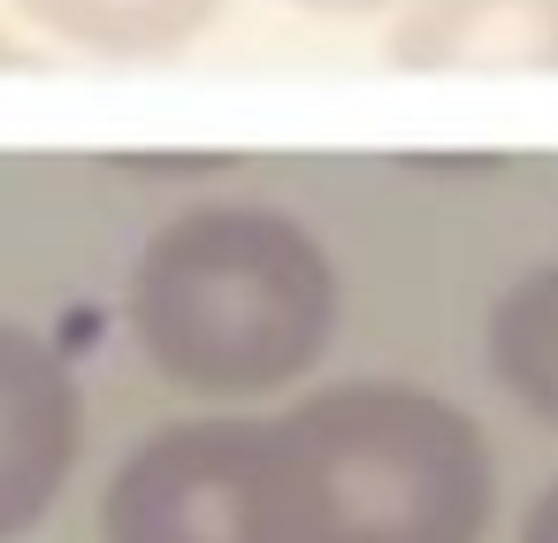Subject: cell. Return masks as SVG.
I'll list each match as a JSON object with an SVG mask.
<instances>
[{
	"instance_id": "cell-7",
	"label": "cell",
	"mask_w": 558,
	"mask_h": 543,
	"mask_svg": "<svg viewBox=\"0 0 558 543\" xmlns=\"http://www.w3.org/2000/svg\"><path fill=\"white\" fill-rule=\"evenodd\" d=\"M482 367L489 383L543 429H558V261L520 268L482 322Z\"/></svg>"
},
{
	"instance_id": "cell-4",
	"label": "cell",
	"mask_w": 558,
	"mask_h": 543,
	"mask_svg": "<svg viewBox=\"0 0 558 543\" xmlns=\"http://www.w3.org/2000/svg\"><path fill=\"white\" fill-rule=\"evenodd\" d=\"M77 459H85V390L70 360L39 329L0 322V543L32 535L62 505Z\"/></svg>"
},
{
	"instance_id": "cell-6",
	"label": "cell",
	"mask_w": 558,
	"mask_h": 543,
	"mask_svg": "<svg viewBox=\"0 0 558 543\" xmlns=\"http://www.w3.org/2000/svg\"><path fill=\"white\" fill-rule=\"evenodd\" d=\"M9 9L47 32L70 55L93 62H169L199 47L222 16V0H9Z\"/></svg>"
},
{
	"instance_id": "cell-1",
	"label": "cell",
	"mask_w": 558,
	"mask_h": 543,
	"mask_svg": "<svg viewBox=\"0 0 558 543\" xmlns=\"http://www.w3.org/2000/svg\"><path fill=\"white\" fill-rule=\"evenodd\" d=\"M344 322L329 245L268 200H207L169 215L131 276L123 329L138 360L207 406H260L299 390Z\"/></svg>"
},
{
	"instance_id": "cell-9",
	"label": "cell",
	"mask_w": 558,
	"mask_h": 543,
	"mask_svg": "<svg viewBox=\"0 0 558 543\" xmlns=\"http://www.w3.org/2000/svg\"><path fill=\"white\" fill-rule=\"evenodd\" d=\"M291 9H306V16H398L405 0H291Z\"/></svg>"
},
{
	"instance_id": "cell-2",
	"label": "cell",
	"mask_w": 558,
	"mask_h": 543,
	"mask_svg": "<svg viewBox=\"0 0 558 543\" xmlns=\"http://www.w3.org/2000/svg\"><path fill=\"white\" fill-rule=\"evenodd\" d=\"M291 543H489V429L405 375H344L276 406Z\"/></svg>"
},
{
	"instance_id": "cell-10",
	"label": "cell",
	"mask_w": 558,
	"mask_h": 543,
	"mask_svg": "<svg viewBox=\"0 0 558 543\" xmlns=\"http://www.w3.org/2000/svg\"><path fill=\"white\" fill-rule=\"evenodd\" d=\"M16 62H24V47L9 39V24H0V70H16Z\"/></svg>"
},
{
	"instance_id": "cell-3",
	"label": "cell",
	"mask_w": 558,
	"mask_h": 543,
	"mask_svg": "<svg viewBox=\"0 0 558 543\" xmlns=\"http://www.w3.org/2000/svg\"><path fill=\"white\" fill-rule=\"evenodd\" d=\"M100 543H291L276 406H215L138 436L100 490Z\"/></svg>"
},
{
	"instance_id": "cell-5",
	"label": "cell",
	"mask_w": 558,
	"mask_h": 543,
	"mask_svg": "<svg viewBox=\"0 0 558 543\" xmlns=\"http://www.w3.org/2000/svg\"><path fill=\"white\" fill-rule=\"evenodd\" d=\"M383 55L413 77H558V0H405Z\"/></svg>"
},
{
	"instance_id": "cell-8",
	"label": "cell",
	"mask_w": 558,
	"mask_h": 543,
	"mask_svg": "<svg viewBox=\"0 0 558 543\" xmlns=\"http://www.w3.org/2000/svg\"><path fill=\"white\" fill-rule=\"evenodd\" d=\"M512 543H558V474H550V482L527 497V512H520Z\"/></svg>"
}]
</instances>
